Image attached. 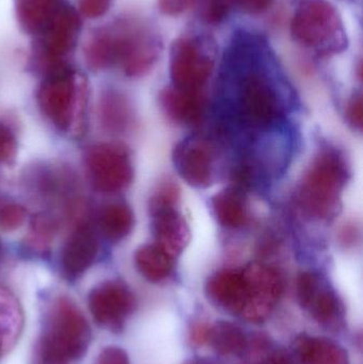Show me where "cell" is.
<instances>
[{"instance_id": "cell-1", "label": "cell", "mask_w": 363, "mask_h": 364, "mask_svg": "<svg viewBox=\"0 0 363 364\" xmlns=\"http://www.w3.org/2000/svg\"><path fill=\"white\" fill-rule=\"evenodd\" d=\"M92 329L74 301L59 297L45 318L34 348L32 364H70L83 358L89 350Z\"/></svg>"}, {"instance_id": "cell-2", "label": "cell", "mask_w": 363, "mask_h": 364, "mask_svg": "<svg viewBox=\"0 0 363 364\" xmlns=\"http://www.w3.org/2000/svg\"><path fill=\"white\" fill-rule=\"evenodd\" d=\"M349 176L345 156L334 147L321 149L311 161L296 192V203L306 218L330 220L336 215Z\"/></svg>"}, {"instance_id": "cell-3", "label": "cell", "mask_w": 363, "mask_h": 364, "mask_svg": "<svg viewBox=\"0 0 363 364\" xmlns=\"http://www.w3.org/2000/svg\"><path fill=\"white\" fill-rule=\"evenodd\" d=\"M87 100V81L82 73L63 63L45 70L38 102L45 117L62 132H80Z\"/></svg>"}, {"instance_id": "cell-4", "label": "cell", "mask_w": 363, "mask_h": 364, "mask_svg": "<svg viewBox=\"0 0 363 364\" xmlns=\"http://www.w3.org/2000/svg\"><path fill=\"white\" fill-rule=\"evenodd\" d=\"M224 112L226 119L239 127L266 130L283 122L288 106L264 75L249 73L241 79L236 96L226 105Z\"/></svg>"}, {"instance_id": "cell-5", "label": "cell", "mask_w": 363, "mask_h": 364, "mask_svg": "<svg viewBox=\"0 0 363 364\" xmlns=\"http://www.w3.org/2000/svg\"><path fill=\"white\" fill-rule=\"evenodd\" d=\"M115 53V65L126 76H144L159 58L160 42L144 23L136 19H119L108 26Z\"/></svg>"}, {"instance_id": "cell-6", "label": "cell", "mask_w": 363, "mask_h": 364, "mask_svg": "<svg viewBox=\"0 0 363 364\" xmlns=\"http://www.w3.org/2000/svg\"><path fill=\"white\" fill-rule=\"evenodd\" d=\"M81 28L82 21L78 10L66 2L34 36V53L45 70L66 63V58L76 48Z\"/></svg>"}, {"instance_id": "cell-7", "label": "cell", "mask_w": 363, "mask_h": 364, "mask_svg": "<svg viewBox=\"0 0 363 364\" xmlns=\"http://www.w3.org/2000/svg\"><path fill=\"white\" fill-rule=\"evenodd\" d=\"M178 205L179 190L172 182L160 184L149 201L156 243L175 258L189 240V227Z\"/></svg>"}, {"instance_id": "cell-8", "label": "cell", "mask_w": 363, "mask_h": 364, "mask_svg": "<svg viewBox=\"0 0 363 364\" xmlns=\"http://www.w3.org/2000/svg\"><path fill=\"white\" fill-rule=\"evenodd\" d=\"M294 40L306 47L327 46L342 40V23L336 6L328 0H302L291 23Z\"/></svg>"}, {"instance_id": "cell-9", "label": "cell", "mask_w": 363, "mask_h": 364, "mask_svg": "<svg viewBox=\"0 0 363 364\" xmlns=\"http://www.w3.org/2000/svg\"><path fill=\"white\" fill-rule=\"evenodd\" d=\"M87 170L94 188L104 194L126 190L134 179L129 151L117 143L92 146L87 153Z\"/></svg>"}, {"instance_id": "cell-10", "label": "cell", "mask_w": 363, "mask_h": 364, "mask_svg": "<svg viewBox=\"0 0 363 364\" xmlns=\"http://www.w3.org/2000/svg\"><path fill=\"white\" fill-rule=\"evenodd\" d=\"M173 158L181 178L193 188H207L217 181L219 151L210 139H185L177 145Z\"/></svg>"}, {"instance_id": "cell-11", "label": "cell", "mask_w": 363, "mask_h": 364, "mask_svg": "<svg viewBox=\"0 0 363 364\" xmlns=\"http://www.w3.org/2000/svg\"><path fill=\"white\" fill-rule=\"evenodd\" d=\"M96 324L112 333H121L136 309V297L121 280H108L94 287L87 297Z\"/></svg>"}, {"instance_id": "cell-12", "label": "cell", "mask_w": 363, "mask_h": 364, "mask_svg": "<svg viewBox=\"0 0 363 364\" xmlns=\"http://www.w3.org/2000/svg\"><path fill=\"white\" fill-rule=\"evenodd\" d=\"M298 304L313 320L328 328L342 324L345 308L340 297L327 280L315 272L300 273L296 279Z\"/></svg>"}, {"instance_id": "cell-13", "label": "cell", "mask_w": 363, "mask_h": 364, "mask_svg": "<svg viewBox=\"0 0 363 364\" xmlns=\"http://www.w3.org/2000/svg\"><path fill=\"white\" fill-rule=\"evenodd\" d=\"M212 70V60L200 50L193 38L181 36L173 42L170 72L175 87L202 92Z\"/></svg>"}, {"instance_id": "cell-14", "label": "cell", "mask_w": 363, "mask_h": 364, "mask_svg": "<svg viewBox=\"0 0 363 364\" xmlns=\"http://www.w3.org/2000/svg\"><path fill=\"white\" fill-rule=\"evenodd\" d=\"M249 286V303L243 320L264 322L283 292V282L278 272L264 264H251L243 269Z\"/></svg>"}, {"instance_id": "cell-15", "label": "cell", "mask_w": 363, "mask_h": 364, "mask_svg": "<svg viewBox=\"0 0 363 364\" xmlns=\"http://www.w3.org/2000/svg\"><path fill=\"white\" fill-rule=\"evenodd\" d=\"M207 296L217 307L243 318L249 306V288L242 269H223L206 284Z\"/></svg>"}, {"instance_id": "cell-16", "label": "cell", "mask_w": 363, "mask_h": 364, "mask_svg": "<svg viewBox=\"0 0 363 364\" xmlns=\"http://www.w3.org/2000/svg\"><path fill=\"white\" fill-rule=\"evenodd\" d=\"M98 254V241L89 225L77 227L62 248V273L68 280H76L93 265Z\"/></svg>"}, {"instance_id": "cell-17", "label": "cell", "mask_w": 363, "mask_h": 364, "mask_svg": "<svg viewBox=\"0 0 363 364\" xmlns=\"http://www.w3.org/2000/svg\"><path fill=\"white\" fill-rule=\"evenodd\" d=\"M164 114L173 123L183 126L198 125L206 112V98L202 92L166 87L160 94Z\"/></svg>"}, {"instance_id": "cell-18", "label": "cell", "mask_w": 363, "mask_h": 364, "mask_svg": "<svg viewBox=\"0 0 363 364\" xmlns=\"http://www.w3.org/2000/svg\"><path fill=\"white\" fill-rule=\"evenodd\" d=\"M293 350L300 364H350L345 348L326 338L300 336Z\"/></svg>"}, {"instance_id": "cell-19", "label": "cell", "mask_w": 363, "mask_h": 364, "mask_svg": "<svg viewBox=\"0 0 363 364\" xmlns=\"http://www.w3.org/2000/svg\"><path fill=\"white\" fill-rule=\"evenodd\" d=\"M134 264L145 279L153 284H159L172 276L175 257L159 244H145L136 250Z\"/></svg>"}, {"instance_id": "cell-20", "label": "cell", "mask_w": 363, "mask_h": 364, "mask_svg": "<svg viewBox=\"0 0 363 364\" xmlns=\"http://www.w3.org/2000/svg\"><path fill=\"white\" fill-rule=\"evenodd\" d=\"M65 0H14L17 23L25 33L36 36Z\"/></svg>"}, {"instance_id": "cell-21", "label": "cell", "mask_w": 363, "mask_h": 364, "mask_svg": "<svg viewBox=\"0 0 363 364\" xmlns=\"http://www.w3.org/2000/svg\"><path fill=\"white\" fill-rule=\"evenodd\" d=\"M209 346L224 357H243L249 352L251 342L242 328L226 321H220L209 329Z\"/></svg>"}, {"instance_id": "cell-22", "label": "cell", "mask_w": 363, "mask_h": 364, "mask_svg": "<svg viewBox=\"0 0 363 364\" xmlns=\"http://www.w3.org/2000/svg\"><path fill=\"white\" fill-rule=\"evenodd\" d=\"M212 210L221 226L239 229L249 223V209L242 193L236 188H226L212 198Z\"/></svg>"}, {"instance_id": "cell-23", "label": "cell", "mask_w": 363, "mask_h": 364, "mask_svg": "<svg viewBox=\"0 0 363 364\" xmlns=\"http://www.w3.org/2000/svg\"><path fill=\"white\" fill-rule=\"evenodd\" d=\"M99 119L104 129L123 132L129 127L132 109L128 98L117 90H107L100 96Z\"/></svg>"}, {"instance_id": "cell-24", "label": "cell", "mask_w": 363, "mask_h": 364, "mask_svg": "<svg viewBox=\"0 0 363 364\" xmlns=\"http://www.w3.org/2000/svg\"><path fill=\"white\" fill-rule=\"evenodd\" d=\"M98 226L104 239L112 243L121 242L134 228V212L127 203H109L100 211Z\"/></svg>"}, {"instance_id": "cell-25", "label": "cell", "mask_w": 363, "mask_h": 364, "mask_svg": "<svg viewBox=\"0 0 363 364\" xmlns=\"http://www.w3.org/2000/svg\"><path fill=\"white\" fill-rule=\"evenodd\" d=\"M23 322L18 301L10 291L0 287V343L6 352L18 338Z\"/></svg>"}, {"instance_id": "cell-26", "label": "cell", "mask_w": 363, "mask_h": 364, "mask_svg": "<svg viewBox=\"0 0 363 364\" xmlns=\"http://www.w3.org/2000/svg\"><path fill=\"white\" fill-rule=\"evenodd\" d=\"M27 210L23 205L14 201L0 203V229L4 231H14L25 223Z\"/></svg>"}, {"instance_id": "cell-27", "label": "cell", "mask_w": 363, "mask_h": 364, "mask_svg": "<svg viewBox=\"0 0 363 364\" xmlns=\"http://www.w3.org/2000/svg\"><path fill=\"white\" fill-rule=\"evenodd\" d=\"M16 153V136L6 124L0 123V164H10Z\"/></svg>"}, {"instance_id": "cell-28", "label": "cell", "mask_w": 363, "mask_h": 364, "mask_svg": "<svg viewBox=\"0 0 363 364\" xmlns=\"http://www.w3.org/2000/svg\"><path fill=\"white\" fill-rule=\"evenodd\" d=\"M234 0H205L202 15L208 23H219L229 13Z\"/></svg>"}, {"instance_id": "cell-29", "label": "cell", "mask_w": 363, "mask_h": 364, "mask_svg": "<svg viewBox=\"0 0 363 364\" xmlns=\"http://www.w3.org/2000/svg\"><path fill=\"white\" fill-rule=\"evenodd\" d=\"M113 0H77L79 14L89 19H97L104 16L109 10Z\"/></svg>"}, {"instance_id": "cell-30", "label": "cell", "mask_w": 363, "mask_h": 364, "mask_svg": "<svg viewBox=\"0 0 363 364\" xmlns=\"http://www.w3.org/2000/svg\"><path fill=\"white\" fill-rule=\"evenodd\" d=\"M363 102L362 96L356 94L347 105V119L350 125L353 126L356 129H362V126Z\"/></svg>"}, {"instance_id": "cell-31", "label": "cell", "mask_w": 363, "mask_h": 364, "mask_svg": "<svg viewBox=\"0 0 363 364\" xmlns=\"http://www.w3.org/2000/svg\"><path fill=\"white\" fill-rule=\"evenodd\" d=\"M196 0H158V8L162 14L177 16L189 10Z\"/></svg>"}, {"instance_id": "cell-32", "label": "cell", "mask_w": 363, "mask_h": 364, "mask_svg": "<svg viewBox=\"0 0 363 364\" xmlns=\"http://www.w3.org/2000/svg\"><path fill=\"white\" fill-rule=\"evenodd\" d=\"M97 364H130V359L123 348L108 346L100 352Z\"/></svg>"}, {"instance_id": "cell-33", "label": "cell", "mask_w": 363, "mask_h": 364, "mask_svg": "<svg viewBox=\"0 0 363 364\" xmlns=\"http://www.w3.org/2000/svg\"><path fill=\"white\" fill-rule=\"evenodd\" d=\"M234 2L249 14H260L268 10L274 0H234Z\"/></svg>"}, {"instance_id": "cell-34", "label": "cell", "mask_w": 363, "mask_h": 364, "mask_svg": "<svg viewBox=\"0 0 363 364\" xmlns=\"http://www.w3.org/2000/svg\"><path fill=\"white\" fill-rule=\"evenodd\" d=\"M257 364H293L291 357L283 350L268 353Z\"/></svg>"}, {"instance_id": "cell-35", "label": "cell", "mask_w": 363, "mask_h": 364, "mask_svg": "<svg viewBox=\"0 0 363 364\" xmlns=\"http://www.w3.org/2000/svg\"><path fill=\"white\" fill-rule=\"evenodd\" d=\"M209 329L210 326L207 324H197L192 328L191 339L197 346L207 343L208 341Z\"/></svg>"}, {"instance_id": "cell-36", "label": "cell", "mask_w": 363, "mask_h": 364, "mask_svg": "<svg viewBox=\"0 0 363 364\" xmlns=\"http://www.w3.org/2000/svg\"><path fill=\"white\" fill-rule=\"evenodd\" d=\"M187 364H211L209 363H206V361H191V363Z\"/></svg>"}, {"instance_id": "cell-37", "label": "cell", "mask_w": 363, "mask_h": 364, "mask_svg": "<svg viewBox=\"0 0 363 364\" xmlns=\"http://www.w3.org/2000/svg\"><path fill=\"white\" fill-rule=\"evenodd\" d=\"M2 252H4V247H2L1 240H0V259L2 257Z\"/></svg>"}]
</instances>
